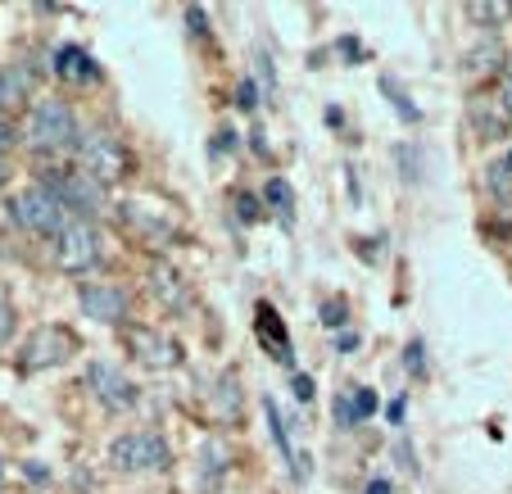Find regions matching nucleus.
I'll use <instances>...</instances> for the list:
<instances>
[{"mask_svg": "<svg viewBox=\"0 0 512 494\" xmlns=\"http://www.w3.org/2000/svg\"><path fill=\"white\" fill-rule=\"evenodd\" d=\"M109 467L123 476H155L173 467V449L159 431H127L109 445Z\"/></svg>", "mask_w": 512, "mask_h": 494, "instance_id": "nucleus-1", "label": "nucleus"}, {"mask_svg": "<svg viewBox=\"0 0 512 494\" xmlns=\"http://www.w3.org/2000/svg\"><path fill=\"white\" fill-rule=\"evenodd\" d=\"M78 141H82L78 114H73L68 100L50 96L32 109V118H28V146L32 150H68V146H78Z\"/></svg>", "mask_w": 512, "mask_h": 494, "instance_id": "nucleus-2", "label": "nucleus"}, {"mask_svg": "<svg viewBox=\"0 0 512 494\" xmlns=\"http://www.w3.org/2000/svg\"><path fill=\"white\" fill-rule=\"evenodd\" d=\"M78 159H82V168H87V177H96L100 186L127 177V168H132V150H127L114 132H105V127H96V132L82 136Z\"/></svg>", "mask_w": 512, "mask_h": 494, "instance_id": "nucleus-3", "label": "nucleus"}, {"mask_svg": "<svg viewBox=\"0 0 512 494\" xmlns=\"http://www.w3.org/2000/svg\"><path fill=\"white\" fill-rule=\"evenodd\" d=\"M14 223L32 236H59L68 227V209L46 191V186H28V191L14 195Z\"/></svg>", "mask_w": 512, "mask_h": 494, "instance_id": "nucleus-4", "label": "nucleus"}, {"mask_svg": "<svg viewBox=\"0 0 512 494\" xmlns=\"http://www.w3.org/2000/svg\"><path fill=\"white\" fill-rule=\"evenodd\" d=\"M41 186H46V191L55 195L64 209H73V214L87 218V223H91V214H105V191H100V182H96V177H87V173L50 168Z\"/></svg>", "mask_w": 512, "mask_h": 494, "instance_id": "nucleus-5", "label": "nucleus"}, {"mask_svg": "<svg viewBox=\"0 0 512 494\" xmlns=\"http://www.w3.org/2000/svg\"><path fill=\"white\" fill-rule=\"evenodd\" d=\"M55 263L59 272H91L100 263V232L87 218H68V227L55 236Z\"/></svg>", "mask_w": 512, "mask_h": 494, "instance_id": "nucleus-6", "label": "nucleus"}, {"mask_svg": "<svg viewBox=\"0 0 512 494\" xmlns=\"http://www.w3.org/2000/svg\"><path fill=\"white\" fill-rule=\"evenodd\" d=\"M78 354V336L68 327H37L28 340H23V354H19V368L23 372H46L59 368Z\"/></svg>", "mask_w": 512, "mask_h": 494, "instance_id": "nucleus-7", "label": "nucleus"}, {"mask_svg": "<svg viewBox=\"0 0 512 494\" xmlns=\"http://www.w3.org/2000/svg\"><path fill=\"white\" fill-rule=\"evenodd\" d=\"M123 336H127V349H132L145 368L168 372V368H177V363H182V345H177L173 336H164V331H155V327H123Z\"/></svg>", "mask_w": 512, "mask_h": 494, "instance_id": "nucleus-8", "label": "nucleus"}, {"mask_svg": "<svg viewBox=\"0 0 512 494\" xmlns=\"http://www.w3.org/2000/svg\"><path fill=\"white\" fill-rule=\"evenodd\" d=\"M127 291L123 286H114V281H87L82 286V313L96 322H105V327H123L127 322Z\"/></svg>", "mask_w": 512, "mask_h": 494, "instance_id": "nucleus-9", "label": "nucleus"}, {"mask_svg": "<svg viewBox=\"0 0 512 494\" xmlns=\"http://www.w3.org/2000/svg\"><path fill=\"white\" fill-rule=\"evenodd\" d=\"M87 381H91V390H96V399L105 408H118V413H123V408H136V386L114 368V363L96 359L87 368Z\"/></svg>", "mask_w": 512, "mask_h": 494, "instance_id": "nucleus-10", "label": "nucleus"}, {"mask_svg": "<svg viewBox=\"0 0 512 494\" xmlns=\"http://www.w3.org/2000/svg\"><path fill=\"white\" fill-rule=\"evenodd\" d=\"M254 313H259V318H254V336L263 340V349H268L272 359H277V363H286V368H290V363H295V354H290V336H286V327H281L277 309H272V304L263 300Z\"/></svg>", "mask_w": 512, "mask_h": 494, "instance_id": "nucleus-11", "label": "nucleus"}, {"mask_svg": "<svg viewBox=\"0 0 512 494\" xmlns=\"http://www.w3.org/2000/svg\"><path fill=\"white\" fill-rule=\"evenodd\" d=\"M372 413H377V395H372L368 386H345L336 395V427L354 431V427H363Z\"/></svg>", "mask_w": 512, "mask_h": 494, "instance_id": "nucleus-12", "label": "nucleus"}, {"mask_svg": "<svg viewBox=\"0 0 512 494\" xmlns=\"http://www.w3.org/2000/svg\"><path fill=\"white\" fill-rule=\"evenodd\" d=\"M150 291L159 295V304H164L168 313H186L191 309V286H186V277L177 268H168V263H155V272H150Z\"/></svg>", "mask_w": 512, "mask_h": 494, "instance_id": "nucleus-13", "label": "nucleus"}, {"mask_svg": "<svg viewBox=\"0 0 512 494\" xmlns=\"http://www.w3.org/2000/svg\"><path fill=\"white\" fill-rule=\"evenodd\" d=\"M55 73L64 82H100V64L82 46H55Z\"/></svg>", "mask_w": 512, "mask_h": 494, "instance_id": "nucleus-14", "label": "nucleus"}, {"mask_svg": "<svg viewBox=\"0 0 512 494\" xmlns=\"http://www.w3.org/2000/svg\"><path fill=\"white\" fill-rule=\"evenodd\" d=\"M28 100H32V68L23 64L0 68V114L5 109H23Z\"/></svg>", "mask_w": 512, "mask_h": 494, "instance_id": "nucleus-15", "label": "nucleus"}, {"mask_svg": "<svg viewBox=\"0 0 512 494\" xmlns=\"http://www.w3.org/2000/svg\"><path fill=\"white\" fill-rule=\"evenodd\" d=\"M263 413H268V427H272V440H277V449L286 454V463L295 467V476H304V458L295 454V445H290V431H286V422H281V408L272 404V399H263Z\"/></svg>", "mask_w": 512, "mask_h": 494, "instance_id": "nucleus-16", "label": "nucleus"}, {"mask_svg": "<svg viewBox=\"0 0 512 494\" xmlns=\"http://www.w3.org/2000/svg\"><path fill=\"white\" fill-rule=\"evenodd\" d=\"M263 200H268L272 204V209H277V218H281V223H295V191H290V186L286 182H281V177H272V182H268V191H263Z\"/></svg>", "mask_w": 512, "mask_h": 494, "instance_id": "nucleus-17", "label": "nucleus"}, {"mask_svg": "<svg viewBox=\"0 0 512 494\" xmlns=\"http://www.w3.org/2000/svg\"><path fill=\"white\" fill-rule=\"evenodd\" d=\"M494 64H503V46H499V41H485L481 50H472V55H467V73H472V78H485Z\"/></svg>", "mask_w": 512, "mask_h": 494, "instance_id": "nucleus-18", "label": "nucleus"}, {"mask_svg": "<svg viewBox=\"0 0 512 494\" xmlns=\"http://www.w3.org/2000/svg\"><path fill=\"white\" fill-rule=\"evenodd\" d=\"M381 91H386V96H390V105L399 109V118H404V123H422V109H417V105H408V96H404V91H399L390 78H381Z\"/></svg>", "mask_w": 512, "mask_h": 494, "instance_id": "nucleus-19", "label": "nucleus"}, {"mask_svg": "<svg viewBox=\"0 0 512 494\" xmlns=\"http://www.w3.org/2000/svg\"><path fill=\"white\" fill-rule=\"evenodd\" d=\"M404 368L413 372V377H426V345L422 340H408L404 345Z\"/></svg>", "mask_w": 512, "mask_h": 494, "instance_id": "nucleus-20", "label": "nucleus"}, {"mask_svg": "<svg viewBox=\"0 0 512 494\" xmlns=\"http://www.w3.org/2000/svg\"><path fill=\"white\" fill-rule=\"evenodd\" d=\"M467 14L481 23H508L512 19V5H467Z\"/></svg>", "mask_w": 512, "mask_h": 494, "instance_id": "nucleus-21", "label": "nucleus"}, {"mask_svg": "<svg viewBox=\"0 0 512 494\" xmlns=\"http://www.w3.org/2000/svg\"><path fill=\"white\" fill-rule=\"evenodd\" d=\"M499 105H503V114L512 118V64L503 68V78H499Z\"/></svg>", "mask_w": 512, "mask_h": 494, "instance_id": "nucleus-22", "label": "nucleus"}, {"mask_svg": "<svg viewBox=\"0 0 512 494\" xmlns=\"http://www.w3.org/2000/svg\"><path fill=\"white\" fill-rule=\"evenodd\" d=\"M322 322H327V327H340V322H345V300H327V304H322Z\"/></svg>", "mask_w": 512, "mask_h": 494, "instance_id": "nucleus-23", "label": "nucleus"}, {"mask_svg": "<svg viewBox=\"0 0 512 494\" xmlns=\"http://www.w3.org/2000/svg\"><path fill=\"white\" fill-rule=\"evenodd\" d=\"M10 336H14V309L0 300V345H10Z\"/></svg>", "mask_w": 512, "mask_h": 494, "instance_id": "nucleus-24", "label": "nucleus"}, {"mask_svg": "<svg viewBox=\"0 0 512 494\" xmlns=\"http://www.w3.org/2000/svg\"><path fill=\"white\" fill-rule=\"evenodd\" d=\"M395 155L404 159V182H417V150L413 146H399Z\"/></svg>", "mask_w": 512, "mask_h": 494, "instance_id": "nucleus-25", "label": "nucleus"}, {"mask_svg": "<svg viewBox=\"0 0 512 494\" xmlns=\"http://www.w3.org/2000/svg\"><path fill=\"white\" fill-rule=\"evenodd\" d=\"M236 105L254 109V105H259V87H254V82H241V87H236Z\"/></svg>", "mask_w": 512, "mask_h": 494, "instance_id": "nucleus-26", "label": "nucleus"}, {"mask_svg": "<svg viewBox=\"0 0 512 494\" xmlns=\"http://www.w3.org/2000/svg\"><path fill=\"white\" fill-rule=\"evenodd\" d=\"M290 386H295V395H300L304 404H309V399H313V381L304 377V372H295V377H290Z\"/></svg>", "mask_w": 512, "mask_h": 494, "instance_id": "nucleus-27", "label": "nucleus"}, {"mask_svg": "<svg viewBox=\"0 0 512 494\" xmlns=\"http://www.w3.org/2000/svg\"><path fill=\"white\" fill-rule=\"evenodd\" d=\"M236 204H241V218H259V200H254V195H236Z\"/></svg>", "mask_w": 512, "mask_h": 494, "instance_id": "nucleus-28", "label": "nucleus"}, {"mask_svg": "<svg viewBox=\"0 0 512 494\" xmlns=\"http://www.w3.org/2000/svg\"><path fill=\"white\" fill-rule=\"evenodd\" d=\"M5 146H14V127H10V118L0 114V150Z\"/></svg>", "mask_w": 512, "mask_h": 494, "instance_id": "nucleus-29", "label": "nucleus"}, {"mask_svg": "<svg viewBox=\"0 0 512 494\" xmlns=\"http://www.w3.org/2000/svg\"><path fill=\"white\" fill-rule=\"evenodd\" d=\"M386 417H390V427H399V422H404V399H395V404L386 408Z\"/></svg>", "mask_w": 512, "mask_h": 494, "instance_id": "nucleus-30", "label": "nucleus"}, {"mask_svg": "<svg viewBox=\"0 0 512 494\" xmlns=\"http://www.w3.org/2000/svg\"><path fill=\"white\" fill-rule=\"evenodd\" d=\"M368 494H390V481H372V485H368Z\"/></svg>", "mask_w": 512, "mask_h": 494, "instance_id": "nucleus-31", "label": "nucleus"}, {"mask_svg": "<svg viewBox=\"0 0 512 494\" xmlns=\"http://www.w3.org/2000/svg\"><path fill=\"white\" fill-rule=\"evenodd\" d=\"M5 177H10V168H5V159H0V186H5Z\"/></svg>", "mask_w": 512, "mask_h": 494, "instance_id": "nucleus-32", "label": "nucleus"}, {"mask_svg": "<svg viewBox=\"0 0 512 494\" xmlns=\"http://www.w3.org/2000/svg\"><path fill=\"white\" fill-rule=\"evenodd\" d=\"M0 481H5V463H0Z\"/></svg>", "mask_w": 512, "mask_h": 494, "instance_id": "nucleus-33", "label": "nucleus"}]
</instances>
